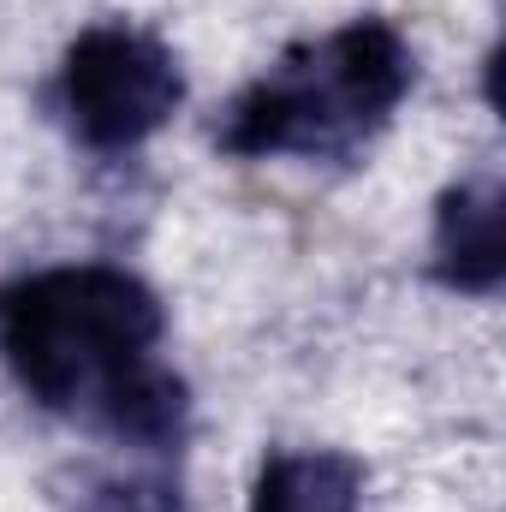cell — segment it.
I'll return each mask as SVG.
<instances>
[{"instance_id":"cell-3","label":"cell","mask_w":506,"mask_h":512,"mask_svg":"<svg viewBox=\"0 0 506 512\" xmlns=\"http://www.w3.org/2000/svg\"><path fill=\"white\" fill-rule=\"evenodd\" d=\"M185 102V72L167 42L137 24H90L60 60V114L84 149H137Z\"/></svg>"},{"instance_id":"cell-1","label":"cell","mask_w":506,"mask_h":512,"mask_svg":"<svg viewBox=\"0 0 506 512\" xmlns=\"http://www.w3.org/2000/svg\"><path fill=\"white\" fill-rule=\"evenodd\" d=\"M161 298L114 262H60L0 286V358L60 417H96L120 441L167 447L185 429V382L155 358Z\"/></svg>"},{"instance_id":"cell-4","label":"cell","mask_w":506,"mask_h":512,"mask_svg":"<svg viewBox=\"0 0 506 512\" xmlns=\"http://www.w3.org/2000/svg\"><path fill=\"white\" fill-rule=\"evenodd\" d=\"M435 274L453 292H495L506 274V197L495 179H465L435 209Z\"/></svg>"},{"instance_id":"cell-2","label":"cell","mask_w":506,"mask_h":512,"mask_svg":"<svg viewBox=\"0 0 506 512\" xmlns=\"http://www.w3.org/2000/svg\"><path fill=\"white\" fill-rule=\"evenodd\" d=\"M411 90V48L387 18H352L334 36L292 48L227 108V155L334 161L370 143Z\"/></svg>"},{"instance_id":"cell-5","label":"cell","mask_w":506,"mask_h":512,"mask_svg":"<svg viewBox=\"0 0 506 512\" xmlns=\"http://www.w3.org/2000/svg\"><path fill=\"white\" fill-rule=\"evenodd\" d=\"M251 512H364V471L358 459L328 447L268 453L256 471Z\"/></svg>"}]
</instances>
